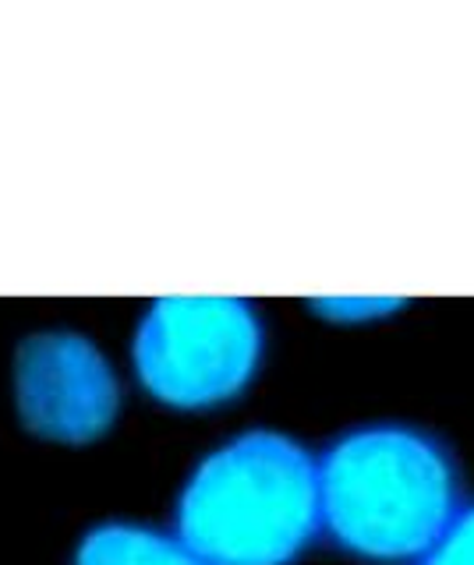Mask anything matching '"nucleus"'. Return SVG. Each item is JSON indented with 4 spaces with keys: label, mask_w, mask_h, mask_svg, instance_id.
<instances>
[{
    "label": "nucleus",
    "mask_w": 474,
    "mask_h": 565,
    "mask_svg": "<svg viewBox=\"0 0 474 565\" xmlns=\"http://www.w3.org/2000/svg\"><path fill=\"white\" fill-rule=\"evenodd\" d=\"M75 565H209L173 534L135 520H110L85 534L75 547Z\"/></svg>",
    "instance_id": "5"
},
{
    "label": "nucleus",
    "mask_w": 474,
    "mask_h": 565,
    "mask_svg": "<svg viewBox=\"0 0 474 565\" xmlns=\"http://www.w3.org/2000/svg\"><path fill=\"white\" fill-rule=\"evenodd\" d=\"M464 502L453 452L414 424H361L319 456L323 534L368 565H418Z\"/></svg>",
    "instance_id": "1"
},
{
    "label": "nucleus",
    "mask_w": 474,
    "mask_h": 565,
    "mask_svg": "<svg viewBox=\"0 0 474 565\" xmlns=\"http://www.w3.org/2000/svg\"><path fill=\"white\" fill-rule=\"evenodd\" d=\"M170 530L209 565H294L323 534L319 456L276 428L227 438L188 470Z\"/></svg>",
    "instance_id": "2"
},
{
    "label": "nucleus",
    "mask_w": 474,
    "mask_h": 565,
    "mask_svg": "<svg viewBox=\"0 0 474 565\" xmlns=\"http://www.w3.org/2000/svg\"><path fill=\"white\" fill-rule=\"evenodd\" d=\"M14 411L29 435L89 446L107 435L125 403L117 367L78 332H36L14 350Z\"/></svg>",
    "instance_id": "4"
},
{
    "label": "nucleus",
    "mask_w": 474,
    "mask_h": 565,
    "mask_svg": "<svg viewBox=\"0 0 474 565\" xmlns=\"http://www.w3.org/2000/svg\"><path fill=\"white\" fill-rule=\"evenodd\" d=\"M418 565H474V502H467Z\"/></svg>",
    "instance_id": "7"
},
{
    "label": "nucleus",
    "mask_w": 474,
    "mask_h": 565,
    "mask_svg": "<svg viewBox=\"0 0 474 565\" xmlns=\"http://www.w3.org/2000/svg\"><path fill=\"white\" fill-rule=\"evenodd\" d=\"M266 361V326L241 297H160L131 335L138 388L181 414L241 399Z\"/></svg>",
    "instance_id": "3"
},
{
    "label": "nucleus",
    "mask_w": 474,
    "mask_h": 565,
    "mask_svg": "<svg viewBox=\"0 0 474 565\" xmlns=\"http://www.w3.org/2000/svg\"><path fill=\"white\" fill-rule=\"evenodd\" d=\"M408 308L403 297H315L312 311L333 326H368L382 322L397 311Z\"/></svg>",
    "instance_id": "6"
}]
</instances>
